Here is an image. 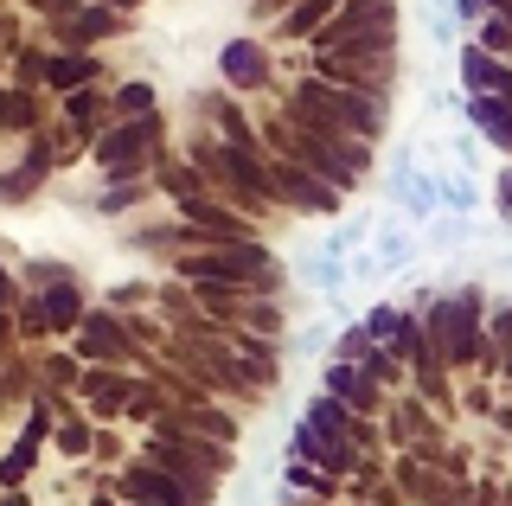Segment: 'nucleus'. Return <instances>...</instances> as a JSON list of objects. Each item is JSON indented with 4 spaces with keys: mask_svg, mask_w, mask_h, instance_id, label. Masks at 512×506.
<instances>
[{
    "mask_svg": "<svg viewBox=\"0 0 512 506\" xmlns=\"http://www.w3.org/2000/svg\"><path fill=\"white\" fill-rule=\"evenodd\" d=\"M295 455H301V462H320V468H333V474H346V468H352V455L340 449V436H320L308 417H301V430H295Z\"/></svg>",
    "mask_w": 512,
    "mask_h": 506,
    "instance_id": "5",
    "label": "nucleus"
},
{
    "mask_svg": "<svg viewBox=\"0 0 512 506\" xmlns=\"http://www.w3.org/2000/svg\"><path fill=\"white\" fill-rule=\"evenodd\" d=\"M116 103H122V109H135V116H148V109H160L148 84H128V90H122V97H116Z\"/></svg>",
    "mask_w": 512,
    "mask_h": 506,
    "instance_id": "15",
    "label": "nucleus"
},
{
    "mask_svg": "<svg viewBox=\"0 0 512 506\" xmlns=\"http://www.w3.org/2000/svg\"><path fill=\"white\" fill-rule=\"evenodd\" d=\"M340 13V0H295V13L282 20V39H308L314 26H327Z\"/></svg>",
    "mask_w": 512,
    "mask_h": 506,
    "instance_id": "6",
    "label": "nucleus"
},
{
    "mask_svg": "<svg viewBox=\"0 0 512 506\" xmlns=\"http://www.w3.org/2000/svg\"><path fill=\"white\" fill-rule=\"evenodd\" d=\"M295 116L301 122H320V129H340V135H359V141L384 135V97H372V90H352V84H333V77H320V71L301 77Z\"/></svg>",
    "mask_w": 512,
    "mask_h": 506,
    "instance_id": "1",
    "label": "nucleus"
},
{
    "mask_svg": "<svg viewBox=\"0 0 512 506\" xmlns=\"http://www.w3.org/2000/svg\"><path fill=\"white\" fill-rule=\"evenodd\" d=\"M96 71V58H84V52H71V58H45V77L64 90V84H84V77Z\"/></svg>",
    "mask_w": 512,
    "mask_h": 506,
    "instance_id": "11",
    "label": "nucleus"
},
{
    "mask_svg": "<svg viewBox=\"0 0 512 506\" xmlns=\"http://www.w3.org/2000/svg\"><path fill=\"white\" fill-rule=\"evenodd\" d=\"M327 391H333V398H346L352 410H359V404H372V385H365V378L352 372V366H333V372H327Z\"/></svg>",
    "mask_w": 512,
    "mask_h": 506,
    "instance_id": "8",
    "label": "nucleus"
},
{
    "mask_svg": "<svg viewBox=\"0 0 512 506\" xmlns=\"http://www.w3.org/2000/svg\"><path fill=\"white\" fill-rule=\"evenodd\" d=\"M45 430H52V410H32V423H26V442H39Z\"/></svg>",
    "mask_w": 512,
    "mask_h": 506,
    "instance_id": "19",
    "label": "nucleus"
},
{
    "mask_svg": "<svg viewBox=\"0 0 512 506\" xmlns=\"http://www.w3.org/2000/svg\"><path fill=\"white\" fill-rule=\"evenodd\" d=\"M276 186H282L295 205H320V212H327V205H340V186L320 180L314 167H295V161H276Z\"/></svg>",
    "mask_w": 512,
    "mask_h": 506,
    "instance_id": "4",
    "label": "nucleus"
},
{
    "mask_svg": "<svg viewBox=\"0 0 512 506\" xmlns=\"http://www.w3.org/2000/svg\"><path fill=\"white\" fill-rule=\"evenodd\" d=\"M116 7H135V0H116Z\"/></svg>",
    "mask_w": 512,
    "mask_h": 506,
    "instance_id": "22",
    "label": "nucleus"
},
{
    "mask_svg": "<svg viewBox=\"0 0 512 506\" xmlns=\"http://www.w3.org/2000/svg\"><path fill=\"white\" fill-rule=\"evenodd\" d=\"M160 148V109L154 116H135L128 129H109L103 141H96V161H103L109 180H128V173H141V161Z\"/></svg>",
    "mask_w": 512,
    "mask_h": 506,
    "instance_id": "2",
    "label": "nucleus"
},
{
    "mask_svg": "<svg viewBox=\"0 0 512 506\" xmlns=\"http://www.w3.org/2000/svg\"><path fill=\"white\" fill-rule=\"evenodd\" d=\"M308 282H314V289H327V295H333V289H340V282H346V270H340V263H333V250H327V257H320L314 270H308Z\"/></svg>",
    "mask_w": 512,
    "mask_h": 506,
    "instance_id": "14",
    "label": "nucleus"
},
{
    "mask_svg": "<svg viewBox=\"0 0 512 506\" xmlns=\"http://www.w3.org/2000/svg\"><path fill=\"white\" fill-rule=\"evenodd\" d=\"M58 449H90V430H84V423H64V430H58Z\"/></svg>",
    "mask_w": 512,
    "mask_h": 506,
    "instance_id": "16",
    "label": "nucleus"
},
{
    "mask_svg": "<svg viewBox=\"0 0 512 506\" xmlns=\"http://www.w3.org/2000/svg\"><path fill=\"white\" fill-rule=\"evenodd\" d=\"M32 7H39V13H52V20H71V13H77V0H32Z\"/></svg>",
    "mask_w": 512,
    "mask_h": 506,
    "instance_id": "17",
    "label": "nucleus"
},
{
    "mask_svg": "<svg viewBox=\"0 0 512 506\" xmlns=\"http://www.w3.org/2000/svg\"><path fill=\"white\" fill-rule=\"evenodd\" d=\"M0 506H26V500H20V494H13V487H7V500H0Z\"/></svg>",
    "mask_w": 512,
    "mask_h": 506,
    "instance_id": "20",
    "label": "nucleus"
},
{
    "mask_svg": "<svg viewBox=\"0 0 512 506\" xmlns=\"http://www.w3.org/2000/svg\"><path fill=\"white\" fill-rule=\"evenodd\" d=\"M135 506H160V500H135Z\"/></svg>",
    "mask_w": 512,
    "mask_h": 506,
    "instance_id": "21",
    "label": "nucleus"
},
{
    "mask_svg": "<svg viewBox=\"0 0 512 506\" xmlns=\"http://www.w3.org/2000/svg\"><path fill=\"white\" fill-rule=\"evenodd\" d=\"M461 65H468V84H474V90H512V77H506L500 65H493L487 52H468Z\"/></svg>",
    "mask_w": 512,
    "mask_h": 506,
    "instance_id": "10",
    "label": "nucleus"
},
{
    "mask_svg": "<svg viewBox=\"0 0 512 506\" xmlns=\"http://www.w3.org/2000/svg\"><path fill=\"white\" fill-rule=\"evenodd\" d=\"M218 65H224V84L231 90H250V84H269V52L256 39H231L218 52Z\"/></svg>",
    "mask_w": 512,
    "mask_h": 506,
    "instance_id": "3",
    "label": "nucleus"
},
{
    "mask_svg": "<svg viewBox=\"0 0 512 506\" xmlns=\"http://www.w3.org/2000/svg\"><path fill=\"white\" fill-rule=\"evenodd\" d=\"M391 193L404 199V205H416V218H436V186H429V180H416V173H397Z\"/></svg>",
    "mask_w": 512,
    "mask_h": 506,
    "instance_id": "7",
    "label": "nucleus"
},
{
    "mask_svg": "<svg viewBox=\"0 0 512 506\" xmlns=\"http://www.w3.org/2000/svg\"><path fill=\"white\" fill-rule=\"evenodd\" d=\"M26 474H32V442H20V449H13L7 462H0V487H20Z\"/></svg>",
    "mask_w": 512,
    "mask_h": 506,
    "instance_id": "13",
    "label": "nucleus"
},
{
    "mask_svg": "<svg viewBox=\"0 0 512 506\" xmlns=\"http://www.w3.org/2000/svg\"><path fill=\"white\" fill-rule=\"evenodd\" d=\"M45 372H52L58 385H71V378H77V359H45Z\"/></svg>",
    "mask_w": 512,
    "mask_h": 506,
    "instance_id": "18",
    "label": "nucleus"
},
{
    "mask_svg": "<svg viewBox=\"0 0 512 506\" xmlns=\"http://www.w3.org/2000/svg\"><path fill=\"white\" fill-rule=\"evenodd\" d=\"M84 353H90V359H109V353H122V340H116V327H109V321H103V314H96V327H90V334H84Z\"/></svg>",
    "mask_w": 512,
    "mask_h": 506,
    "instance_id": "12",
    "label": "nucleus"
},
{
    "mask_svg": "<svg viewBox=\"0 0 512 506\" xmlns=\"http://www.w3.org/2000/svg\"><path fill=\"white\" fill-rule=\"evenodd\" d=\"M45 327H71L77 321V289H71V282H52V295H45Z\"/></svg>",
    "mask_w": 512,
    "mask_h": 506,
    "instance_id": "9",
    "label": "nucleus"
}]
</instances>
